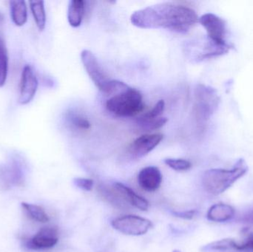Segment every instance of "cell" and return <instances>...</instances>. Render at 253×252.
<instances>
[{
  "label": "cell",
  "mask_w": 253,
  "mask_h": 252,
  "mask_svg": "<svg viewBox=\"0 0 253 252\" xmlns=\"http://www.w3.org/2000/svg\"><path fill=\"white\" fill-rule=\"evenodd\" d=\"M199 19L193 9L169 2L149 6L136 10L130 16L131 23L137 28H164L178 34H187Z\"/></svg>",
  "instance_id": "6da1fadb"
},
{
  "label": "cell",
  "mask_w": 253,
  "mask_h": 252,
  "mask_svg": "<svg viewBox=\"0 0 253 252\" xmlns=\"http://www.w3.org/2000/svg\"><path fill=\"white\" fill-rule=\"evenodd\" d=\"M248 171V166L244 159H239L232 169H211L207 170L202 177V183L207 192L214 195H220L231 187Z\"/></svg>",
  "instance_id": "7a4b0ae2"
},
{
  "label": "cell",
  "mask_w": 253,
  "mask_h": 252,
  "mask_svg": "<svg viewBox=\"0 0 253 252\" xmlns=\"http://www.w3.org/2000/svg\"><path fill=\"white\" fill-rule=\"evenodd\" d=\"M81 60L86 72L96 87L105 94L114 95L124 90L127 84L117 80H111L102 69L97 58L89 50H83Z\"/></svg>",
  "instance_id": "3957f363"
},
{
  "label": "cell",
  "mask_w": 253,
  "mask_h": 252,
  "mask_svg": "<svg viewBox=\"0 0 253 252\" xmlns=\"http://www.w3.org/2000/svg\"><path fill=\"white\" fill-rule=\"evenodd\" d=\"M106 108L117 116L133 117L142 112L145 105L141 93L128 86L107 101Z\"/></svg>",
  "instance_id": "277c9868"
},
{
  "label": "cell",
  "mask_w": 253,
  "mask_h": 252,
  "mask_svg": "<svg viewBox=\"0 0 253 252\" xmlns=\"http://www.w3.org/2000/svg\"><path fill=\"white\" fill-rule=\"evenodd\" d=\"M220 98L215 89L205 84H198L194 90L193 113L196 122L203 127L216 112Z\"/></svg>",
  "instance_id": "5b68a950"
},
{
  "label": "cell",
  "mask_w": 253,
  "mask_h": 252,
  "mask_svg": "<svg viewBox=\"0 0 253 252\" xmlns=\"http://www.w3.org/2000/svg\"><path fill=\"white\" fill-rule=\"evenodd\" d=\"M114 229L131 236H141L145 235L153 227V223L148 219L140 216L128 215L117 217L111 222Z\"/></svg>",
  "instance_id": "8992f818"
},
{
  "label": "cell",
  "mask_w": 253,
  "mask_h": 252,
  "mask_svg": "<svg viewBox=\"0 0 253 252\" xmlns=\"http://www.w3.org/2000/svg\"><path fill=\"white\" fill-rule=\"evenodd\" d=\"M24 182L25 173L19 161L13 160L0 168V186L3 189L21 186Z\"/></svg>",
  "instance_id": "52a82bcc"
},
{
  "label": "cell",
  "mask_w": 253,
  "mask_h": 252,
  "mask_svg": "<svg viewBox=\"0 0 253 252\" xmlns=\"http://www.w3.org/2000/svg\"><path fill=\"white\" fill-rule=\"evenodd\" d=\"M199 22L206 30L208 38L215 42L226 43L227 25L222 18L212 13H205L199 17Z\"/></svg>",
  "instance_id": "ba28073f"
},
{
  "label": "cell",
  "mask_w": 253,
  "mask_h": 252,
  "mask_svg": "<svg viewBox=\"0 0 253 252\" xmlns=\"http://www.w3.org/2000/svg\"><path fill=\"white\" fill-rule=\"evenodd\" d=\"M247 237L244 243H239L233 239H222L204 246L202 252H253V235Z\"/></svg>",
  "instance_id": "9c48e42d"
},
{
  "label": "cell",
  "mask_w": 253,
  "mask_h": 252,
  "mask_svg": "<svg viewBox=\"0 0 253 252\" xmlns=\"http://www.w3.org/2000/svg\"><path fill=\"white\" fill-rule=\"evenodd\" d=\"M59 242L57 229L53 227H44L25 241V247L32 250H44L53 248Z\"/></svg>",
  "instance_id": "30bf717a"
},
{
  "label": "cell",
  "mask_w": 253,
  "mask_h": 252,
  "mask_svg": "<svg viewBox=\"0 0 253 252\" xmlns=\"http://www.w3.org/2000/svg\"><path fill=\"white\" fill-rule=\"evenodd\" d=\"M163 138L162 134L143 135L128 146V153L134 158H142L153 150L163 140Z\"/></svg>",
  "instance_id": "8fae6325"
},
{
  "label": "cell",
  "mask_w": 253,
  "mask_h": 252,
  "mask_svg": "<svg viewBox=\"0 0 253 252\" xmlns=\"http://www.w3.org/2000/svg\"><path fill=\"white\" fill-rule=\"evenodd\" d=\"M38 88V80L34 71L29 65H26L22 71L20 81V93L19 103L27 105L30 103L35 96Z\"/></svg>",
  "instance_id": "7c38bea8"
},
{
  "label": "cell",
  "mask_w": 253,
  "mask_h": 252,
  "mask_svg": "<svg viewBox=\"0 0 253 252\" xmlns=\"http://www.w3.org/2000/svg\"><path fill=\"white\" fill-rule=\"evenodd\" d=\"M138 183L140 187L146 192H153L160 187L162 183V175L156 167H147L138 173Z\"/></svg>",
  "instance_id": "4fadbf2b"
},
{
  "label": "cell",
  "mask_w": 253,
  "mask_h": 252,
  "mask_svg": "<svg viewBox=\"0 0 253 252\" xmlns=\"http://www.w3.org/2000/svg\"><path fill=\"white\" fill-rule=\"evenodd\" d=\"M114 187L115 188L122 199L141 211H147L148 210L150 206L148 201L145 198L135 193L130 188L120 182L114 183Z\"/></svg>",
  "instance_id": "5bb4252c"
},
{
  "label": "cell",
  "mask_w": 253,
  "mask_h": 252,
  "mask_svg": "<svg viewBox=\"0 0 253 252\" xmlns=\"http://www.w3.org/2000/svg\"><path fill=\"white\" fill-rule=\"evenodd\" d=\"M236 211L232 206L227 204H215L208 210L207 217L215 223L229 221L235 217Z\"/></svg>",
  "instance_id": "9a60e30c"
},
{
  "label": "cell",
  "mask_w": 253,
  "mask_h": 252,
  "mask_svg": "<svg viewBox=\"0 0 253 252\" xmlns=\"http://www.w3.org/2000/svg\"><path fill=\"white\" fill-rule=\"evenodd\" d=\"M85 2L83 0H71L68 10V19L73 28H78L83 22Z\"/></svg>",
  "instance_id": "2e32d148"
},
{
  "label": "cell",
  "mask_w": 253,
  "mask_h": 252,
  "mask_svg": "<svg viewBox=\"0 0 253 252\" xmlns=\"http://www.w3.org/2000/svg\"><path fill=\"white\" fill-rule=\"evenodd\" d=\"M10 16L13 23L17 26H22L28 19V10L25 1H10Z\"/></svg>",
  "instance_id": "e0dca14e"
},
{
  "label": "cell",
  "mask_w": 253,
  "mask_h": 252,
  "mask_svg": "<svg viewBox=\"0 0 253 252\" xmlns=\"http://www.w3.org/2000/svg\"><path fill=\"white\" fill-rule=\"evenodd\" d=\"M22 207L27 216L34 221L44 223H47L50 220L47 213L40 206L24 202L22 203Z\"/></svg>",
  "instance_id": "ac0fdd59"
},
{
  "label": "cell",
  "mask_w": 253,
  "mask_h": 252,
  "mask_svg": "<svg viewBox=\"0 0 253 252\" xmlns=\"http://www.w3.org/2000/svg\"><path fill=\"white\" fill-rule=\"evenodd\" d=\"M29 4L37 26L38 27L40 31H43L46 25V13L44 10V1H31Z\"/></svg>",
  "instance_id": "d6986e66"
},
{
  "label": "cell",
  "mask_w": 253,
  "mask_h": 252,
  "mask_svg": "<svg viewBox=\"0 0 253 252\" xmlns=\"http://www.w3.org/2000/svg\"><path fill=\"white\" fill-rule=\"evenodd\" d=\"M168 122V118L165 117H159L157 118H147L141 115L137 118L136 124L145 131H152L163 127Z\"/></svg>",
  "instance_id": "ffe728a7"
},
{
  "label": "cell",
  "mask_w": 253,
  "mask_h": 252,
  "mask_svg": "<svg viewBox=\"0 0 253 252\" xmlns=\"http://www.w3.org/2000/svg\"><path fill=\"white\" fill-rule=\"evenodd\" d=\"M8 72V56L4 39L0 36V87H2L7 80Z\"/></svg>",
  "instance_id": "44dd1931"
},
{
  "label": "cell",
  "mask_w": 253,
  "mask_h": 252,
  "mask_svg": "<svg viewBox=\"0 0 253 252\" xmlns=\"http://www.w3.org/2000/svg\"><path fill=\"white\" fill-rule=\"evenodd\" d=\"M165 164L175 171H186L190 170L192 167L190 161L182 158H166Z\"/></svg>",
  "instance_id": "7402d4cb"
},
{
  "label": "cell",
  "mask_w": 253,
  "mask_h": 252,
  "mask_svg": "<svg viewBox=\"0 0 253 252\" xmlns=\"http://www.w3.org/2000/svg\"><path fill=\"white\" fill-rule=\"evenodd\" d=\"M68 118H69L70 122L72 125L82 129V130H88L90 127V122L86 118H83V117L71 114L68 117Z\"/></svg>",
  "instance_id": "603a6c76"
},
{
  "label": "cell",
  "mask_w": 253,
  "mask_h": 252,
  "mask_svg": "<svg viewBox=\"0 0 253 252\" xmlns=\"http://www.w3.org/2000/svg\"><path fill=\"white\" fill-rule=\"evenodd\" d=\"M165 102H164L163 100H160L156 103V105L153 107V108L151 110L146 112V113H144V115H142L147 118H159L160 115H162V112L165 110Z\"/></svg>",
  "instance_id": "cb8c5ba5"
},
{
  "label": "cell",
  "mask_w": 253,
  "mask_h": 252,
  "mask_svg": "<svg viewBox=\"0 0 253 252\" xmlns=\"http://www.w3.org/2000/svg\"><path fill=\"white\" fill-rule=\"evenodd\" d=\"M74 183L76 186L84 191H91L93 186V180L84 178H77L74 179Z\"/></svg>",
  "instance_id": "d4e9b609"
},
{
  "label": "cell",
  "mask_w": 253,
  "mask_h": 252,
  "mask_svg": "<svg viewBox=\"0 0 253 252\" xmlns=\"http://www.w3.org/2000/svg\"><path fill=\"white\" fill-rule=\"evenodd\" d=\"M176 217L183 219H192L196 214V210H189L184 212H175L173 213Z\"/></svg>",
  "instance_id": "484cf974"
},
{
  "label": "cell",
  "mask_w": 253,
  "mask_h": 252,
  "mask_svg": "<svg viewBox=\"0 0 253 252\" xmlns=\"http://www.w3.org/2000/svg\"><path fill=\"white\" fill-rule=\"evenodd\" d=\"M241 221L253 226V209L248 211V213H245L242 216V218H241Z\"/></svg>",
  "instance_id": "4316f807"
},
{
  "label": "cell",
  "mask_w": 253,
  "mask_h": 252,
  "mask_svg": "<svg viewBox=\"0 0 253 252\" xmlns=\"http://www.w3.org/2000/svg\"><path fill=\"white\" fill-rule=\"evenodd\" d=\"M3 24H4V16H3L2 13L0 12V31H1V28H2Z\"/></svg>",
  "instance_id": "83f0119b"
},
{
  "label": "cell",
  "mask_w": 253,
  "mask_h": 252,
  "mask_svg": "<svg viewBox=\"0 0 253 252\" xmlns=\"http://www.w3.org/2000/svg\"><path fill=\"white\" fill-rule=\"evenodd\" d=\"M172 252H180L179 250H173V251H172Z\"/></svg>",
  "instance_id": "f1b7e54d"
}]
</instances>
